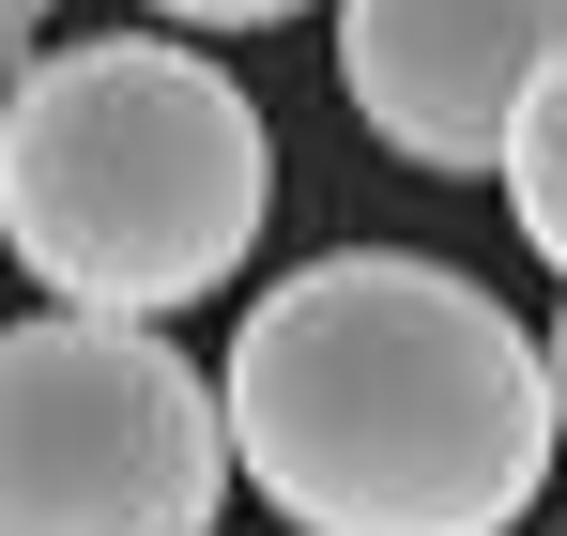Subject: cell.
<instances>
[{"mask_svg": "<svg viewBox=\"0 0 567 536\" xmlns=\"http://www.w3.org/2000/svg\"><path fill=\"white\" fill-rule=\"evenodd\" d=\"M230 460L291 536H522L553 491V338L461 261L338 246L215 368Z\"/></svg>", "mask_w": 567, "mask_h": 536, "instance_id": "6da1fadb", "label": "cell"}, {"mask_svg": "<svg viewBox=\"0 0 567 536\" xmlns=\"http://www.w3.org/2000/svg\"><path fill=\"white\" fill-rule=\"evenodd\" d=\"M277 215V123L199 31H93L0 92V246L47 307L169 322L230 291Z\"/></svg>", "mask_w": 567, "mask_h": 536, "instance_id": "7a4b0ae2", "label": "cell"}, {"mask_svg": "<svg viewBox=\"0 0 567 536\" xmlns=\"http://www.w3.org/2000/svg\"><path fill=\"white\" fill-rule=\"evenodd\" d=\"M246 491L215 368L107 307L0 322V536H215Z\"/></svg>", "mask_w": 567, "mask_h": 536, "instance_id": "3957f363", "label": "cell"}, {"mask_svg": "<svg viewBox=\"0 0 567 536\" xmlns=\"http://www.w3.org/2000/svg\"><path fill=\"white\" fill-rule=\"evenodd\" d=\"M567 62V0H338V92L399 169H506L537 78Z\"/></svg>", "mask_w": 567, "mask_h": 536, "instance_id": "277c9868", "label": "cell"}, {"mask_svg": "<svg viewBox=\"0 0 567 536\" xmlns=\"http://www.w3.org/2000/svg\"><path fill=\"white\" fill-rule=\"evenodd\" d=\"M506 215H522V246H537V261L567 276V62L553 78H537V107H522V138H506Z\"/></svg>", "mask_w": 567, "mask_h": 536, "instance_id": "5b68a950", "label": "cell"}, {"mask_svg": "<svg viewBox=\"0 0 567 536\" xmlns=\"http://www.w3.org/2000/svg\"><path fill=\"white\" fill-rule=\"evenodd\" d=\"M277 16H307V0H154V31H277Z\"/></svg>", "mask_w": 567, "mask_h": 536, "instance_id": "8992f818", "label": "cell"}, {"mask_svg": "<svg viewBox=\"0 0 567 536\" xmlns=\"http://www.w3.org/2000/svg\"><path fill=\"white\" fill-rule=\"evenodd\" d=\"M31 62H47V0H0V92L31 78Z\"/></svg>", "mask_w": 567, "mask_h": 536, "instance_id": "52a82bcc", "label": "cell"}, {"mask_svg": "<svg viewBox=\"0 0 567 536\" xmlns=\"http://www.w3.org/2000/svg\"><path fill=\"white\" fill-rule=\"evenodd\" d=\"M553 430H567V322H553Z\"/></svg>", "mask_w": 567, "mask_h": 536, "instance_id": "ba28073f", "label": "cell"}]
</instances>
